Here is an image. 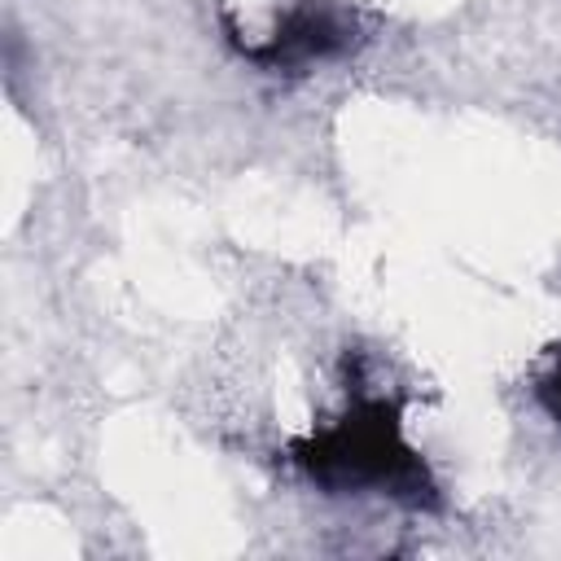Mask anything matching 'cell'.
Masks as SVG:
<instances>
[{
    "mask_svg": "<svg viewBox=\"0 0 561 561\" xmlns=\"http://www.w3.org/2000/svg\"><path fill=\"white\" fill-rule=\"evenodd\" d=\"M289 460L329 495H390L408 508H438V486L403 438V403L390 394L355 390L333 425L289 447Z\"/></svg>",
    "mask_w": 561,
    "mask_h": 561,
    "instance_id": "obj_1",
    "label": "cell"
},
{
    "mask_svg": "<svg viewBox=\"0 0 561 561\" xmlns=\"http://www.w3.org/2000/svg\"><path fill=\"white\" fill-rule=\"evenodd\" d=\"M364 26L359 13L342 0H294L267 39L259 44H237L245 61L263 66V70H307L333 57H346L351 48H359Z\"/></svg>",
    "mask_w": 561,
    "mask_h": 561,
    "instance_id": "obj_2",
    "label": "cell"
},
{
    "mask_svg": "<svg viewBox=\"0 0 561 561\" xmlns=\"http://www.w3.org/2000/svg\"><path fill=\"white\" fill-rule=\"evenodd\" d=\"M535 399L548 412V421L561 430V351L548 359V368L535 377Z\"/></svg>",
    "mask_w": 561,
    "mask_h": 561,
    "instance_id": "obj_3",
    "label": "cell"
}]
</instances>
